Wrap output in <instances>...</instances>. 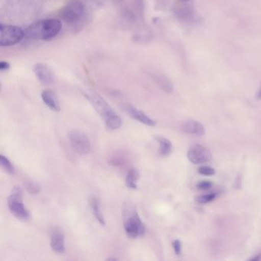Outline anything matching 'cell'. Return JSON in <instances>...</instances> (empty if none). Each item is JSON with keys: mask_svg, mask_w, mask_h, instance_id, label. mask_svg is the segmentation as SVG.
Here are the masks:
<instances>
[{"mask_svg": "<svg viewBox=\"0 0 261 261\" xmlns=\"http://www.w3.org/2000/svg\"><path fill=\"white\" fill-rule=\"evenodd\" d=\"M0 165L2 166L3 169L9 174L13 175L15 173L14 166L12 164L11 161L7 157L3 155H0Z\"/></svg>", "mask_w": 261, "mask_h": 261, "instance_id": "e0dca14e", "label": "cell"}, {"mask_svg": "<svg viewBox=\"0 0 261 261\" xmlns=\"http://www.w3.org/2000/svg\"><path fill=\"white\" fill-rule=\"evenodd\" d=\"M261 259V254H258L256 255V256H255V257L252 258V259H250V260H259V259Z\"/></svg>", "mask_w": 261, "mask_h": 261, "instance_id": "d4e9b609", "label": "cell"}, {"mask_svg": "<svg viewBox=\"0 0 261 261\" xmlns=\"http://www.w3.org/2000/svg\"><path fill=\"white\" fill-rule=\"evenodd\" d=\"M83 94L97 114L105 120L109 130H116L121 126V118L101 96L91 91H85Z\"/></svg>", "mask_w": 261, "mask_h": 261, "instance_id": "6da1fadb", "label": "cell"}, {"mask_svg": "<svg viewBox=\"0 0 261 261\" xmlns=\"http://www.w3.org/2000/svg\"><path fill=\"white\" fill-rule=\"evenodd\" d=\"M155 139L160 146V155H163V156L169 155L172 152V143L168 139L165 138L162 136H156V137H155Z\"/></svg>", "mask_w": 261, "mask_h": 261, "instance_id": "2e32d148", "label": "cell"}, {"mask_svg": "<svg viewBox=\"0 0 261 261\" xmlns=\"http://www.w3.org/2000/svg\"><path fill=\"white\" fill-rule=\"evenodd\" d=\"M182 130L186 134H194L196 136H203L204 134V128L201 123L195 120H189L183 125Z\"/></svg>", "mask_w": 261, "mask_h": 261, "instance_id": "4fadbf2b", "label": "cell"}, {"mask_svg": "<svg viewBox=\"0 0 261 261\" xmlns=\"http://www.w3.org/2000/svg\"><path fill=\"white\" fill-rule=\"evenodd\" d=\"M89 204L97 221L102 226L106 225V221H105V216L102 213L101 206H100V202L98 198H96V197H92V198H90Z\"/></svg>", "mask_w": 261, "mask_h": 261, "instance_id": "5bb4252c", "label": "cell"}, {"mask_svg": "<svg viewBox=\"0 0 261 261\" xmlns=\"http://www.w3.org/2000/svg\"><path fill=\"white\" fill-rule=\"evenodd\" d=\"M172 246H173L174 250L176 255L181 254V243L178 240H175L172 242Z\"/></svg>", "mask_w": 261, "mask_h": 261, "instance_id": "7402d4cb", "label": "cell"}, {"mask_svg": "<svg viewBox=\"0 0 261 261\" xmlns=\"http://www.w3.org/2000/svg\"><path fill=\"white\" fill-rule=\"evenodd\" d=\"M123 227L128 238L135 239L143 236L146 232L144 224L139 216L137 207L132 201H126L122 209Z\"/></svg>", "mask_w": 261, "mask_h": 261, "instance_id": "3957f363", "label": "cell"}, {"mask_svg": "<svg viewBox=\"0 0 261 261\" xmlns=\"http://www.w3.org/2000/svg\"><path fill=\"white\" fill-rule=\"evenodd\" d=\"M25 38V31L20 27L11 25H0V46L16 45Z\"/></svg>", "mask_w": 261, "mask_h": 261, "instance_id": "5b68a950", "label": "cell"}, {"mask_svg": "<svg viewBox=\"0 0 261 261\" xmlns=\"http://www.w3.org/2000/svg\"><path fill=\"white\" fill-rule=\"evenodd\" d=\"M188 159L194 164H204L212 160V155L207 148L201 145L195 144L189 148Z\"/></svg>", "mask_w": 261, "mask_h": 261, "instance_id": "ba28073f", "label": "cell"}, {"mask_svg": "<svg viewBox=\"0 0 261 261\" xmlns=\"http://www.w3.org/2000/svg\"><path fill=\"white\" fill-rule=\"evenodd\" d=\"M198 171L200 174L204 175H213L215 173V169L209 166H201Z\"/></svg>", "mask_w": 261, "mask_h": 261, "instance_id": "44dd1931", "label": "cell"}, {"mask_svg": "<svg viewBox=\"0 0 261 261\" xmlns=\"http://www.w3.org/2000/svg\"><path fill=\"white\" fill-rule=\"evenodd\" d=\"M180 1H182V2H189V1H191V0H180Z\"/></svg>", "mask_w": 261, "mask_h": 261, "instance_id": "83f0119b", "label": "cell"}, {"mask_svg": "<svg viewBox=\"0 0 261 261\" xmlns=\"http://www.w3.org/2000/svg\"><path fill=\"white\" fill-rule=\"evenodd\" d=\"M10 68V65L9 62H5V61H2L0 62V71H8Z\"/></svg>", "mask_w": 261, "mask_h": 261, "instance_id": "cb8c5ba5", "label": "cell"}, {"mask_svg": "<svg viewBox=\"0 0 261 261\" xmlns=\"http://www.w3.org/2000/svg\"><path fill=\"white\" fill-rule=\"evenodd\" d=\"M212 186V183L210 181H202L198 185V188L201 190L210 189Z\"/></svg>", "mask_w": 261, "mask_h": 261, "instance_id": "603a6c76", "label": "cell"}, {"mask_svg": "<svg viewBox=\"0 0 261 261\" xmlns=\"http://www.w3.org/2000/svg\"><path fill=\"white\" fill-rule=\"evenodd\" d=\"M85 6L79 0H72L67 4L60 12V17L68 23H74L83 16Z\"/></svg>", "mask_w": 261, "mask_h": 261, "instance_id": "52a82bcc", "label": "cell"}, {"mask_svg": "<svg viewBox=\"0 0 261 261\" xmlns=\"http://www.w3.org/2000/svg\"><path fill=\"white\" fill-rule=\"evenodd\" d=\"M10 212L18 219L27 220L30 215L22 200V190L19 186H15L12 189L11 193L7 201Z\"/></svg>", "mask_w": 261, "mask_h": 261, "instance_id": "277c9868", "label": "cell"}, {"mask_svg": "<svg viewBox=\"0 0 261 261\" xmlns=\"http://www.w3.org/2000/svg\"><path fill=\"white\" fill-rule=\"evenodd\" d=\"M215 197H216V194H207V195L197 197L196 201L197 202L200 203V204H207V203L213 201Z\"/></svg>", "mask_w": 261, "mask_h": 261, "instance_id": "ffe728a7", "label": "cell"}, {"mask_svg": "<svg viewBox=\"0 0 261 261\" xmlns=\"http://www.w3.org/2000/svg\"><path fill=\"white\" fill-rule=\"evenodd\" d=\"M140 178V172L137 170V169H129L128 171L127 175L126 176V187L129 188L130 189H137V181Z\"/></svg>", "mask_w": 261, "mask_h": 261, "instance_id": "9a60e30c", "label": "cell"}, {"mask_svg": "<svg viewBox=\"0 0 261 261\" xmlns=\"http://www.w3.org/2000/svg\"><path fill=\"white\" fill-rule=\"evenodd\" d=\"M33 71L41 83L44 85H51L54 82V74L45 64L36 63L33 66Z\"/></svg>", "mask_w": 261, "mask_h": 261, "instance_id": "30bf717a", "label": "cell"}, {"mask_svg": "<svg viewBox=\"0 0 261 261\" xmlns=\"http://www.w3.org/2000/svg\"><path fill=\"white\" fill-rule=\"evenodd\" d=\"M156 82H158L159 85L163 88L166 92L171 93L173 91V87H172V83L165 77H159L156 79Z\"/></svg>", "mask_w": 261, "mask_h": 261, "instance_id": "ac0fdd59", "label": "cell"}, {"mask_svg": "<svg viewBox=\"0 0 261 261\" xmlns=\"http://www.w3.org/2000/svg\"><path fill=\"white\" fill-rule=\"evenodd\" d=\"M68 138L73 150L79 155H88L91 152V142L85 133L74 129L70 132Z\"/></svg>", "mask_w": 261, "mask_h": 261, "instance_id": "8992f818", "label": "cell"}, {"mask_svg": "<svg viewBox=\"0 0 261 261\" xmlns=\"http://www.w3.org/2000/svg\"><path fill=\"white\" fill-rule=\"evenodd\" d=\"M25 189L27 192L32 195H36L39 194L41 191V186H39V183L35 182L33 181H28L25 184Z\"/></svg>", "mask_w": 261, "mask_h": 261, "instance_id": "d6986e66", "label": "cell"}, {"mask_svg": "<svg viewBox=\"0 0 261 261\" xmlns=\"http://www.w3.org/2000/svg\"><path fill=\"white\" fill-rule=\"evenodd\" d=\"M51 247L53 251L57 253L65 252V238L62 232L56 231L51 236Z\"/></svg>", "mask_w": 261, "mask_h": 261, "instance_id": "7c38bea8", "label": "cell"}, {"mask_svg": "<svg viewBox=\"0 0 261 261\" xmlns=\"http://www.w3.org/2000/svg\"><path fill=\"white\" fill-rule=\"evenodd\" d=\"M117 259H117V258L110 257V258H108V259H107V260H108V261H109V260H111V261H112V260L117 261Z\"/></svg>", "mask_w": 261, "mask_h": 261, "instance_id": "4316f807", "label": "cell"}, {"mask_svg": "<svg viewBox=\"0 0 261 261\" xmlns=\"http://www.w3.org/2000/svg\"><path fill=\"white\" fill-rule=\"evenodd\" d=\"M41 97H42L44 103L51 111H56V112L61 111L60 102L54 91L51 90H45L42 91Z\"/></svg>", "mask_w": 261, "mask_h": 261, "instance_id": "8fae6325", "label": "cell"}, {"mask_svg": "<svg viewBox=\"0 0 261 261\" xmlns=\"http://www.w3.org/2000/svg\"><path fill=\"white\" fill-rule=\"evenodd\" d=\"M123 109L124 112L128 116H129L131 118L140 122V123L146 125V126H155L156 125V122L153 119L150 118L143 111H140V110L137 109V108L132 106V105H123Z\"/></svg>", "mask_w": 261, "mask_h": 261, "instance_id": "9c48e42d", "label": "cell"}, {"mask_svg": "<svg viewBox=\"0 0 261 261\" xmlns=\"http://www.w3.org/2000/svg\"><path fill=\"white\" fill-rule=\"evenodd\" d=\"M258 99H261V88H259V91H258L257 95H256Z\"/></svg>", "mask_w": 261, "mask_h": 261, "instance_id": "484cf974", "label": "cell"}, {"mask_svg": "<svg viewBox=\"0 0 261 261\" xmlns=\"http://www.w3.org/2000/svg\"><path fill=\"white\" fill-rule=\"evenodd\" d=\"M62 28V22L59 19H42L25 30V38L31 40L50 41L59 35Z\"/></svg>", "mask_w": 261, "mask_h": 261, "instance_id": "7a4b0ae2", "label": "cell"}]
</instances>
